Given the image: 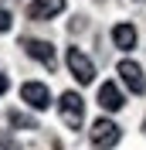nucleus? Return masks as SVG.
<instances>
[{
	"instance_id": "nucleus-1",
	"label": "nucleus",
	"mask_w": 146,
	"mask_h": 150,
	"mask_svg": "<svg viewBox=\"0 0 146 150\" xmlns=\"http://www.w3.org/2000/svg\"><path fill=\"white\" fill-rule=\"evenodd\" d=\"M88 140L95 150H112L119 140H122V130H119L112 120H105V116H99V120L92 123V130H88Z\"/></svg>"
},
{
	"instance_id": "nucleus-2",
	"label": "nucleus",
	"mask_w": 146,
	"mask_h": 150,
	"mask_svg": "<svg viewBox=\"0 0 146 150\" xmlns=\"http://www.w3.org/2000/svg\"><path fill=\"white\" fill-rule=\"evenodd\" d=\"M58 112H61L65 126L78 130V126H82V120H85V103H82V96H78V92H65L61 103H58Z\"/></svg>"
},
{
	"instance_id": "nucleus-3",
	"label": "nucleus",
	"mask_w": 146,
	"mask_h": 150,
	"mask_svg": "<svg viewBox=\"0 0 146 150\" xmlns=\"http://www.w3.org/2000/svg\"><path fill=\"white\" fill-rule=\"evenodd\" d=\"M116 72L122 75V82L129 85V92H133V96H143V92H146V75H143V68H139L133 58H122Z\"/></svg>"
},
{
	"instance_id": "nucleus-4",
	"label": "nucleus",
	"mask_w": 146,
	"mask_h": 150,
	"mask_svg": "<svg viewBox=\"0 0 146 150\" xmlns=\"http://www.w3.org/2000/svg\"><path fill=\"white\" fill-rule=\"evenodd\" d=\"M65 62H68V72H72L82 85H88L92 79H95V65L85 58V51H78V48H68V58H65Z\"/></svg>"
},
{
	"instance_id": "nucleus-5",
	"label": "nucleus",
	"mask_w": 146,
	"mask_h": 150,
	"mask_svg": "<svg viewBox=\"0 0 146 150\" xmlns=\"http://www.w3.org/2000/svg\"><path fill=\"white\" fill-rule=\"evenodd\" d=\"M20 99L31 106V109H48L51 106V89L44 82H24L20 85Z\"/></svg>"
},
{
	"instance_id": "nucleus-6",
	"label": "nucleus",
	"mask_w": 146,
	"mask_h": 150,
	"mask_svg": "<svg viewBox=\"0 0 146 150\" xmlns=\"http://www.w3.org/2000/svg\"><path fill=\"white\" fill-rule=\"evenodd\" d=\"M20 45H24V51H27L34 62H41V65H48V68L55 65V45H51V41H41V38H24Z\"/></svg>"
},
{
	"instance_id": "nucleus-7",
	"label": "nucleus",
	"mask_w": 146,
	"mask_h": 150,
	"mask_svg": "<svg viewBox=\"0 0 146 150\" xmlns=\"http://www.w3.org/2000/svg\"><path fill=\"white\" fill-rule=\"evenodd\" d=\"M99 106L105 112H119L122 106H126V99H122V92H119L116 82H102L99 85Z\"/></svg>"
},
{
	"instance_id": "nucleus-8",
	"label": "nucleus",
	"mask_w": 146,
	"mask_h": 150,
	"mask_svg": "<svg viewBox=\"0 0 146 150\" xmlns=\"http://www.w3.org/2000/svg\"><path fill=\"white\" fill-rule=\"evenodd\" d=\"M61 10H65V0H31L27 14L34 21H51V17H58Z\"/></svg>"
},
{
	"instance_id": "nucleus-9",
	"label": "nucleus",
	"mask_w": 146,
	"mask_h": 150,
	"mask_svg": "<svg viewBox=\"0 0 146 150\" xmlns=\"http://www.w3.org/2000/svg\"><path fill=\"white\" fill-rule=\"evenodd\" d=\"M112 45H116L119 51H133V48H136V28H133V24H116V28H112Z\"/></svg>"
},
{
	"instance_id": "nucleus-10",
	"label": "nucleus",
	"mask_w": 146,
	"mask_h": 150,
	"mask_svg": "<svg viewBox=\"0 0 146 150\" xmlns=\"http://www.w3.org/2000/svg\"><path fill=\"white\" fill-rule=\"evenodd\" d=\"M7 120H10L14 130H37V120H34V116H27V112H20V109H10Z\"/></svg>"
},
{
	"instance_id": "nucleus-11",
	"label": "nucleus",
	"mask_w": 146,
	"mask_h": 150,
	"mask_svg": "<svg viewBox=\"0 0 146 150\" xmlns=\"http://www.w3.org/2000/svg\"><path fill=\"white\" fill-rule=\"evenodd\" d=\"M0 150H20V140L14 137V133L0 130Z\"/></svg>"
},
{
	"instance_id": "nucleus-12",
	"label": "nucleus",
	"mask_w": 146,
	"mask_h": 150,
	"mask_svg": "<svg viewBox=\"0 0 146 150\" xmlns=\"http://www.w3.org/2000/svg\"><path fill=\"white\" fill-rule=\"evenodd\" d=\"M10 24H14V17H10V10L0 4V34H4V31H10Z\"/></svg>"
},
{
	"instance_id": "nucleus-13",
	"label": "nucleus",
	"mask_w": 146,
	"mask_h": 150,
	"mask_svg": "<svg viewBox=\"0 0 146 150\" xmlns=\"http://www.w3.org/2000/svg\"><path fill=\"white\" fill-rule=\"evenodd\" d=\"M82 28H85V24H82V17H75L72 24H68V31H72V34H75V31H82Z\"/></svg>"
},
{
	"instance_id": "nucleus-14",
	"label": "nucleus",
	"mask_w": 146,
	"mask_h": 150,
	"mask_svg": "<svg viewBox=\"0 0 146 150\" xmlns=\"http://www.w3.org/2000/svg\"><path fill=\"white\" fill-rule=\"evenodd\" d=\"M7 89H10V82H7V75H0V96L7 92Z\"/></svg>"
}]
</instances>
